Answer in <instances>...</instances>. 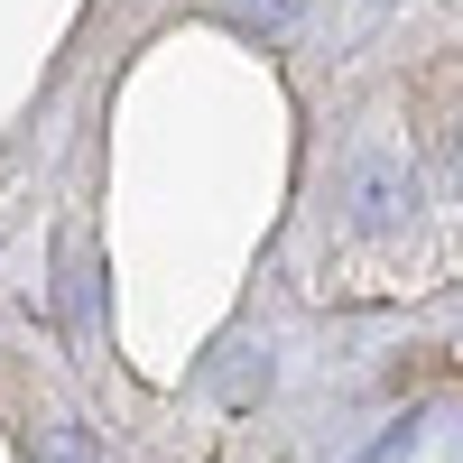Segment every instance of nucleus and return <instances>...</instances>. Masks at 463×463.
Returning a JSON list of instances; mask_svg holds the SVG:
<instances>
[{"label":"nucleus","instance_id":"1","mask_svg":"<svg viewBox=\"0 0 463 463\" xmlns=\"http://www.w3.org/2000/svg\"><path fill=\"white\" fill-rule=\"evenodd\" d=\"M37 463H102V445L84 427H47V436H37Z\"/></svg>","mask_w":463,"mask_h":463}]
</instances>
